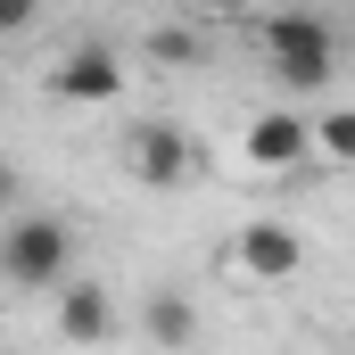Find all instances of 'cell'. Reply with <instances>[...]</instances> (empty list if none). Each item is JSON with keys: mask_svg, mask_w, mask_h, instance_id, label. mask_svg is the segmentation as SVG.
Wrapping results in <instances>:
<instances>
[{"mask_svg": "<svg viewBox=\"0 0 355 355\" xmlns=\"http://www.w3.org/2000/svg\"><path fill=\"white\" fill-rule=\"evenodd\" d=\"M157 58H174V67H182V58H198V42H190V33H157Z\"/></svg>", "mask_w": 355, "mask_h": 355, "instance_id": "obj_11", "label": "cell"}, {"mask_svg": "<svg viewBox=\"0 0 355 355\" xmlns=\"http://www.w3.org/2000/svg\"><path fill=\"white\" fill-rule=\"evenodd\" d=\"M124 166H132V182H149V190H182V182L198 174L207 157H198V141H190L182 124H166V116H141V124L124 132Z\"/></svg>", "mask_w": 355, "mask_h": 355, "instance_id": "obj_3", "label": "cell"}, {"mask_svg": "<svg viewBox=\"0 0 355 355\" xmlns=\"http://www.w3.org/2000/svg\"><path fill=\"white\" fill-rule=\"evenodd\" d=\"M314 157L355 166V107H322V116H314Z\"/></svg>", "mask_w": 355, "mask_h": 355, "instance_id": "obj_9", "label": "cell"}, {"mask_svg": "<svg viewBox=\"0 0 355 355\" xmlns=\"http://www.w3.org/2000/svg\"><path fill=\"white\" fill-rule=\"evenodd\" d=\"M232 265L248 272V281H265V289H281V281H297V265H306V240L289 223H248L240 248H232Z\"/></svg>", "mask_w": 355, "mask_h": 355, "instance_id": "obj_5", "label": "cell"}, {"mask_svg": "<svg viewBox=\"0 0 355 355\" xmlns=\"http://www.w3.org/2000/svg\"><path fill=\"white\" fill-rule=\"evenodd\" d=\"M141 331H149V347H166V355H190V347H198V306H190V289L157 281V289L141 297Z\"/></svg>", "mask_w": 355, "mask_h": 355, "instance_id": "obj_8", "label": "cell"}, {"mask_svg": "<svg viewBox=\"0 0 355 355\" xmlns=\"http://www.w3.org/2000/svg\"><path fill=\"white\" fill-rule=\"evenodd\" d=\"M33 8H42V0H0V33H25V25H33Z\"/></svg>", "mask_w": 355, "mask_h": 355, "instance_id": "obj_10", "label": "cell"}, {"mask_svg": "<svg viewBox=\"0 0 355 355\" xmlns=\"http://www.w3.org/2000/svg\"><path fill=\"white\" fill-rule=\"evenodd\" d=\"M248 157H257L265 174L306 166V157H314V124H306V116H289V107H265V116L248 124Z\"/></svg>", "mask_w": 355, "mask_h": 355, "instance_id": "obj_6", "label": "cell"}, {"mask_svg": "<svg viewBox=\"0 0 355 355\" xmlns=\"http://www.w3.org/2000/svg\"><path fill=\"white\" fill-rule=\"evenodd\" d=\"M190 8H232V0H190Z\"/></svg>", "mask_w": 355, "mask_h": 355, "instance_id": "obj_12", "label": "cell"}, {"mask_svg": "<svg viewBox=\"0 0 355 355\" xmlns=\"http://www.w3.org/2000/svg\"><path fill=\"white\" fill-rule=\"evenodd\" d=\"M257 50H265V67H272L289 91H322L331 75H339L331 17H314V8H272L265 25H257Z\"/></svg>", "mask_w": 355, "mask_h": 355, "instance_id": "obj_1", "label": "cell"}, {"mask_svg": "<svg viewBox=\"0 0 355 355\" xmlns=\"http://www.w3.org/2000/svg\"><path fill=\"white\" fill-rule=\"evenodd\" d=\"M50 91H58L67 107H107V99L124 91V58H116L107 42H83V50H67V58L50 67Z\"/></svg>", "mask_w": 355, "mask_h": 355, "instance_id": "obj_4", "label": "cell"}, {"mask_svg": "<svg viewBox=\"0 0 355 355\" xmlns=\"http://www.w3.org/2000/svg\"><path fill=\"white\" fill-rule=\"evenodd\" d=\"M8 289H67L75 281V223L67 215H17L0 240Z\"/></svg>", "mask_w": 355, "mask_h": 355, "instance_id": "obj_2", "label": "cell"}, {"mask_svg": "<svg viewBox=\"0 0 355 355\" xmlns=\"http://www.w3.org/2000/svg\"><path fill=\"white\" fill-rule=\"evenodd\" d=\"M107 331H116V297L75 272V281L58 289V339H67V347H99Z\"/></svg>", "mask_w": 355, "mask_h": 355, "instance_id": "obj_7", "label": "cell"}]
</instances>
